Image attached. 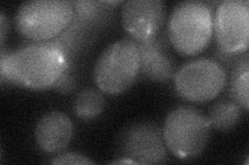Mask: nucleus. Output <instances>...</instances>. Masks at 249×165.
<instances>
[{
	"label": "nucleus",
	"mask_w": 249,
	"mask_h": 165,
	"mask_svg": "<svg viewBox=\"0 0 249 165\" xmlns=\"http://www.w3.org/2000/svg\"><path fill=\"white\" fill-rule=\"evenodd\" d=\"M111 164H136L133 160H130L127 158H116L115 160L110 162Z\"/></svg>",
	"instance_id": "a211bd4d"
},
{
	"label": "nucleus",
	"mask_w": 249,
	"mask_h": 165,
	"mask_svg": "<svg viewBox=\"0 0 249 165\" xmlns=\"http://www.w3.org/2000/svg\"><path fill=\"white\" fill-rule=\"evenodd\" d=\"M105 98L100 89L88 88L77 94L73 107L78 118L82 120H92L103 112Z\"/></svg>",
	"instance_id": "4468645a"
},
{
	"label": "nucleus",
	"mask_w": 249,
	"mask_h": 165,
	"mask_svg": "<svg viewBox=\"0 0 249 165\" xmlns=\"http://www.w3.org/2000/svg\"><path fill=\"white\" fill-rule=\"evenodd\" d=\"M249 60L248 55L239 59L232 67L230 80V95L233 101L248 111L249 107Z\"/></svg>",
	"instance_id": "ddd939ff"
},
{
	"label": "nucleus",
	"mask_w": 249,
	"mask_h": 165,
	"mask_svg": "<svg viewBox=\"0 0 249 165\" xmlns=\"http://www.w3.org/2000/svg\"><path fill=\"white\" fill-rule=\"evenodd\" d=\"M140 72L137 43L131 37L119 39L103 50L93 67V80L98 88L108 94L127 91Z\"/></svg>",
	"instance_id": "20e7f679"
},
{
	"label": "nucleus",
	"mask_w": 249,
	"mask_h": 165,
	"mask_svg": "<svg viewBox=\"0 0 249 165\" xmlns=\"http://www.w3.org/2000/svg\"><path fill=\"white\" fill-rule=\"evenodd\" d=\"M122 24L136 43L157 37L165 21L162 0H128L123 3Z\"/></svg>",
	"instance_id": "1a4fd4ad"
},
{
	"label": "nucleus",
	"mask_w": 249,
	"mask_h": 165,
	"mask_svg": "<svg viewBox=\"0 0 249 165\" xmlns=\"http://www.w3.org/2000/svg\"><path fill=\"white\" fill-rule=\"evenodd\" d=\"M242 117V107L232 99L217 101L210 109L209 120L211 126L220 131H229L235 128Z\"/></svg>",
	"instance_id": "f8f14e48"
},
{
	"label": "nucleus",
	"mask_w": 249,
	"mask_h": 165,
	"mask_svg": "<svg viewBox=\"0 0 249 165\" xmlns=\"http://www.w3.org/2000/svg\"><path fill=\"white\" fill-rule=\"evenodd\" d=\"M115 154L116 158H127L136 164H158L167 160L162 130L149 121L124 127L116 138Z\"/></svg>",
	"instance_id": "0eeeda50"
},
{
	"label": "nucleus",
	"mask_w": 249,
	"mask_h": 165,
	"mask_svg": "<svg viewBox=\"0 0 249 165\" xmlns=\"http://www.w3.org/2000/svg\"><path fill=\"white\" fill-rule=\"evenodd\" d=\"M74 133L70 117L58 111L44 115L35 129V137L38 148L46 153H59L71 143Z\"/></svg>",
	"instance_id": "9d476101"
},
{
	"label": "nucleus",
	"mask_w": 249,
	"mask_h": 165,
	"mask_svg": "<svg viewBox=\"0 0 249 165\" xmlns=\"http://www.w3.org/2000/svg\"><path fill=\"white\" fill-rule=\"evenodd\" d=\"M209 118L193 106H178L167 114L163 125V138L168 150L178 159L198 157L211 133Z\"/></svg>",
	"instance_id": "7ed1b4c3"
},
{
	"label": "nucleus",
	"mask_w": 249,
	"mask_h": 165,
	"mask_svg": "<svg viewBox=\"0 0 249 165\" xmlns=\"http://www.w3.org/2000/svg\"><path fill=\"white\" fill-rule=\"evenodd\" d=\"M140 54V70L150 80L164 83L175 75V65L166 54L162 41L155 37L151 41L137 43Z\"/></svg>",
	"instance_id": "9b49d317"
},
{
	"label": "nucleus",
	"mask_w": 249,
	"mask_h": 165,
	"mask_svg": "<svg viewBox=\"0 0 249 165\" xmlns=\"http://www.w3.org/2000/svg\"><path fill=\"white\" fill-rule=\"evenodd\" d=\"M213 12L200 0L178 2L168 20V36L174 48L191 56L204 50L213 35Z\"/></svg>",
	"instance_id": "f03ea898"
},
{
	"label": "nucleus",
	"mask_w": 249,
	"mask_h": 165,
	"mask_svg": "<svg viewBox=\"0 0 249 165\" xmlns=\"http://www.w3.org/2000/svg\"><path fill=\"white\" fill-rule=\"evenodd\" d=\"M54 87L59 89L61 92H70L73 88H74V80L71 75H69L67 74H65L62 75L59 81L55 84Z\"/></svg>",
	"instance_id": "dca6fc26"
},
{
	"label": "nucleus",
	"mask_w": 249,
	"mask_h": 165,
	"mask_svg": "<svg viewBox=\"0 0 249 165\" xmlns=\"http://www.w3.org/2000/svg\"><path fill=\"white\" fill-rule=\"evenodd\" d=\"M6 27H7V23H6V18L4 12L1 11V14H0V33H1V45L3 46L4 43V36L6 33Z\"/></svg>",
	"instance_id": "f3484780"
},
{
	"label": "nucleus",
	"mask_w": 249,
	"mask_h": 165,
	"mask_svg": "<svg viewBox=\"0 0 249 165\" xmlns=\"http://www.w3.org/2000/svg\"><path fill=\"white\" fill-rule=\"evenodd\" d=\"M213 31L220 50L229 55H242L249 43V2L224 0L217 6Z\"/></svg>",
	"instance_id": "6e6552de"
},
{
	"label": "nucleus",
	"mask_w": 249,
	"mask_h": 165,
	"mask_svg": "<svg viewBox=\"0 0 249 165\" xmlns=\"http://www.w3.org/2000/svg\"><path fill=\"white\" fill-rule=\"evenodd\" d=\"M74 5L69 0H30L21 3L15 15L19 32L33 41H50L71 24Z\"/></svg>",
	"instance_id": "39448f33"
},
{
	"label": "nucleus",
	"mask_w": 249,
	"mask_h": 165,
	"mask_svg": "<svg viewBox=\"0 0 249 165\" xmlns=\"http://www.w3.org/2000/svg\"><path fill=\"white\" fill-rule=\"evenodd\" d=\"M68 55L60 46L37 43L5 53L1 50L0 74L2 81L17 84L29 89L54 87L68 68Z\"/></svg>",
	"instance_id": "f257e3e1"
},
{
	"label": "nucleus",
	"mask_w": 249,
	"mask_h": 165,
	"mask_svg": "<svg viewBox=\"0 0 249 165\" xmlns=\"http://www.w3.org/2000/svg\"><path fill=\"white\" fill-rule=\"evenodd\" d=\"M228 75L223 66L213 59L200 58L184 64L175 75L178 95L193 102L214 99L225 87Z\"/></svg>",
	"instance_id": "423d86ee"
},
{
	"label": "nucleus",
	"mask_w": 249,
	"mask_h": 165,
	"mask_svg": "<svg viewBox=\"0 0 249 165\" xmlns=\"http://www.w3.org/2000/svg\"><path fill=\"white\" fill-rule=\"evenodd\" d=\"M52 164H92L89 157L79 153H65L54 157L50 161Z\"/></svg>",
	"instance_id": "2eb2a0df"
}]
</instances>
